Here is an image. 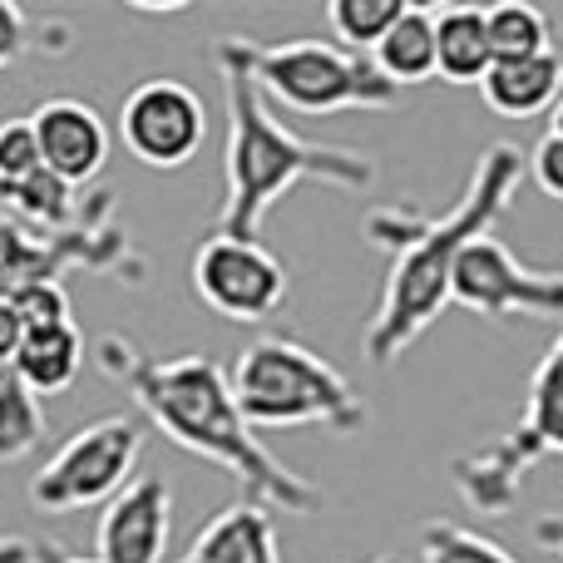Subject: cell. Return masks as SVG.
<instances>
[{
    "instance_id": "obj_1",
    "label": "cell",
    "mask_w": 563,
    "mask_h": 563,
    "mask_svg": "<svg viewBox=\"0 0 563 563\" xmlns=\"http://www.w3.org/2000/svg\"><path fill=\"white\" fill-rule=\"evenodd\" d=\"M529 174V154L519 144H489L479 154L470 188L445 218H426L410 203H380L366 213V243L376 253H390V273L380 287V301L366 321L361 356L371 366L400 361L426 327L450 307V282H455L460 253L475 238H485L509 213L519 184Z\"/></svg>"
},
{
    "instance_id": "obj_2",
    "label": "cell",
    "mask_w": 563,
    "mask_h": 563,
    "mask_svg": "<svg viewBox=\"0 0 563 563\" xmlns=\"http://www.w3.org/2000/svg\"><path fill=\"white\" fill-rule=\"evenodd\" d=\"M95 361L109 380H119L134 396V406L144 410V420L158 435H168L178 450L233 475L243 485V499L277 509V515H317L327 505V495L311 479L291 475L257 440V430L238 410L233 380L213 356L188 351V356L158 361L129 336L109 331V336H99Z\"/></svg>"
},
{
    "instance_id": "obj_3",
    "label": "cell",
    "mask_w": 563,
    "mask_h": 563,
    "mask_svg": "<svg viewBox=\"0 0 563 563\" xmlns=\"http://www.w3.org/2000/svg\"><path fill=\"white\" fill-rule=\"evenodd\" d=\"M213 65L223 69V95H228V148H223L228 194L208 233L257 238L263 218L297 184H327V188H346V194H361V188L376 184V158L371 154L291 134L267 109L263 89L247 79L243 65H233L223 55H213Z\"/></svg>"
},
{
    "instance_id": "obj_4",
    "label": "cell",
    "mask_w": 563,
    "mask_h": 563,
    "mask_svg": "<svg viewBox=\"0 0 563 563\" xmlns=\"http://www.w3.org/2000/svg\"><path fill=\"white\" fill-rule=\"evenodd\" d=\"M228 380H233L238 410L253 430L327 426L331 435H361L371 420L361 390L297 336L247 341Z\"/></svg>"
},
{
    "instance_id": "obj_5",
    "label": "cell",
    "mask_w": 563,
    "mask_h": 563,
    "mask_svg": "<svg viewBox=\"0 0 563 563\" xmlns=\"http://www.w3.org/2000/svg\"><path fill=\"white\" fill-rule=\"evenodd\" d=\"M213 55L247 69L263 99L297 109V114H341V109H390L400 89L371 65V55L331 45V40H282L253 45L247 35H223Z\"/></svg>"
},
{
    "instance_id": "obj_6",
    "label": "cell",
    "mask_w": 563,
    "mask_h": 563,
    "mask_svg": "<svg viewBox=\"0 0 563 563\" xmlns=\"http://www.w3.org/2000/svg\"><path fill=\"white\" fill-rule=\"evenodd\" d=\"M75 267L124 282L148 277V257L119 228L114 188L85 194V218L69 233H35V228H20L15 218L0 213V301H15L20 291L40 287V282H59Z\"/></svg>"
},
{
    "instance_id": "obj_7",
    "label": "cell",
    "mask_w": 563,
    "mask_h": 563,
    "mask_svg": "<svg viewBox=\"0 0 563 563\" xmlns=\"http://www.w3.org/2000/svg\"><path fill=\"white\" fill-rule=\"evenodd\" d=\"M544 455H563V331L549 346V356L534 366L529 376V396H525V416L515 430H505L499 440L470 450V455L450 460V479L465 495V505L475 515L495 519L505 509H515L525 475L539 465Z\"/></svg>"
},
{
    "instance_id": "obj_8",
    "label": "cell",
    "mask_w": 563,
    "mask_h": 563,
    "mask_svg": "<svg viewBox=\"0 0 563 563\" xmlns=\"http://www.w3.org/2000/svg\"><path fill=\"white\" fill-rule=\"evenodd\" d=\"M144 455V426L134 416H104L79 426L30 479V505L45 515H79L109 505L134 479Z\"/></svg>"
},
{
    "instance_id": "obj_9",
    "label": "cell",
    "mask_w": 563,
    "mask_h": 563,
    "mask_svg": "<svg viewBox=\"0 0 563 563\" xmlns=\"http://www.w3.org/2000/svg\"><path fill=\"white\" fill-rule=\"evenodd\" d=\"M450 301L485 321H505V317L563 321V273L525 267L495 233H485L460 253Z\"/></svg>"
},
{
    "instance_id": "obj_10",
    "label": "cell",
    "mask_w": 563,
    "mask_h": 563,
    "mask_svg": "<svg viewBox=\"0 0 563 563\" xmlns=\"http://www.w3.org/2000/svg\"><path fill=\"white\" fill-rule=\"evenodd\" d=\"M194 291L208 311L228 321H267L287 301V267L257 238L208 233L194 253Z\"/></svg>"
},
{
    "instance_id": "obj_11",
    "label": "cell",
    "mask_w": 563,
    "mask_h": 563,
    "mask_svg": "<svg viewBox=\"0 0 563 563\" xmlns=\"http://www.w3.org/2000/svg\"><path fill=\"white\" fill-rule=\"evenodd\" d=\"M119 139L148 168H184L208 139V109L184 79H144L119 104Z\"/></svg>"
},
{
    "instance_id": "obj_12",
    "label": "cell",
    "mask_w": 563,
    "mask_h": 563,
    "mask_svg": "<svg viewBox=\"0 0 563 563\" xmlns=\"http://www.w3.org/2000/svg\"><path fill=\"white\" fill-rule=\"evenodd\" d=\"M174 529V489L164 475H134L104 505L95 529L99 563H168Z\"/></svg>"
},
{
    "instance_id": "obj_13",
    "label": "cell",
    "mask_w": 563,
    "mask_h": 563,
    "mask_svg": "<svg viewBox=\"0 0 563 563\" xmlns=\"http://www.w3.org/2000/svg\"><path fill=\"white\" fill-rule=\"evenodd\" d=\"M30 129H35V144H40V164H45L59 184L79 188L104 174L109 129L95 104H85V99H45V104H35V114H30Z\"/></svg>"
},
{
    "instance_id": "obj_14",
    "label": "cell",
    "mask_w": 563,
    "mask_h": 563,
    "mask_svg": "<svg viewBox=\"0 0 563 563\" xmlns=\"http://www.w3.org/2000/svg\"><path fill=\"white\" fill-rule=\"evenodd\" d=\"M174 563H282L273 509L253 505V499H233L198 529L194 544Z\"/></svg>"
},
{
    "instance_id": "obj_15",
    "label": "cell",
    "mask_w": 563,
    "mask_h": 563,
    "mask_svg": "<svg viewBox=\"0 0 563 563\" xmlns=\"http://www.w3.org/2000/svg\"><path fill=\"white\" fill-rule=\"evenodd\" d=\"M479 95L495 114L505 119H534L559 104L563 95V55H529V59H495L489 75L479 79Z\"/></svg>"
},
{
    "instance_id": "obj_16",
    "label": "cell",
    "mask_w": 563,
    "mask_h": 563,
    "mask_svg": "<svg viewBox=\"0 0 563 563\" xmlns=\"http://www.w3.org/2000/svg\"><path fill=\"white\" fill-rule=\"evenodd\" d=\"M495 65L479 5H440L435 10V75L445 85H479Z\"/></svg>"
},
{
    "instance_id": "obj_17",
    "label": "cell",
    "mask_w": 563,
    "mask_h": 563,
    "mask_svg": "<svg viewBox=\"0 0 563 563\" xmlns=\"http://www.w3.org/2000/svg\"><path fill=\"white\" fill-rule=\"evenodd\" d=\"M15 376L25 380L35 396H55V390H69L85 366V336H79L75 321L65 327H40V331H25L15 351Z\"/></svg>"
},
{
    "instance_id": "obj_18",
    "label": "cell",
    "mask_w": 563,
    "mask_h": 563,
    "mask_svg": "<svg viewBox=\"0 0 563 563\" xmlns=\"http://www.w3.org/2000/svg\"><path fill=\"white\" fill-rule=\"evenodd\" d=\"M0 213L35 233H69L85 218V198L69 184H59L49 168H35L15 184H0Z\"/></svg>"
},
{
    "instance_id": "obj_19",
    "label": "cell",
    "mask_w": 563,
    "mask_h": 563,
    "mask_svg": "<svg viewBox=\"0 0 563 563\" xmlns=\"http://www.w3.org/2000/svg\"><path fill=\"white\" fill-rule=\"evenodd\" d=\"M371 65L396 89L435 79V10H426V5L400 10V20L386 30V40L371 49Z\"/></svg>"
},
{
    "instance_id": "obj_20",
    "label": "cell",
    "mask_w": 563,
    "mask_h": 563,
    "mask_svg": "<svg viewBox=\"0 0 563 563\" xmlns=\"http://www.w3.org/2000/svg\"><path fill=\"white\" fill-rule=\"evenodd\" d=\"M69 49H75V25L65 15H40L0 0V69L30 55H69Z\"/></svg>"
},
{
    "instance_id": "obj_21",
    "label": "cell",
    "mask_w": 563,
    "mask_h": 563,
    "mask_svg": "<svg viewBox=\"0 0 563 563\" xmlns=\"http://www.w3.org/2000/svg\"><path fill=\"white\" fill-rule=\"evenodd\" d=\"M45 435V410L40 396L15 376L10 361H0V465H15Z\"/></svg>"
},
{
    "instance_id": "obj_22",
    "label": "cell",
    "mask_w": 563,
    "mask_h": 563,
    "mask_svg": "<svg viewBox=\"0 0 563 563\" xmlns=\"http://www.w3.org/2000/svg\"><path fill=\"white\" fill-rule=\"evenodd\" d=\"M485 30H489L495 59H529V55H549V49H554V25H549V15L539 5H525V0L489 5Z\"/></svg>"
},
{
    "instance_id": "obj_23",
    "label": "cell",
    "mask_w": 563,
    "mask_h": 563,
    "mask_svg": "<svg viewBox=\"0 0 563 563\" xmlns=\"http://www.w3.org/2000/svg\"><path fill=\"white\" fill-rule=\"evenodd\" d=\"M400 10H406V0H331L327 25L341 49L361 55V49H376L386 40V30L400 20Z\"/></svg>"
},
{
    "instance_id": "obj_24",
    "label": "cell",
    "mask_w": 563,
    "mask_h": 563,
    "mask_svg": "<svg viewBox=\"0 0 563 563\" xmlns=\"http://www.w3.org/2000/svg\"><path fill=\"white\" fill-rule=\"evenodd\" d=\"M420 559L426 563H519L505 544H495L479 529H465L455 519H435L420 534Z\"/></svg>"
},
{
    "instance_id": "obj_25",
    "label": "cell",
    "mask_w": 563,
    "mask_h": 563,
    "mask_svg": "<svg viewBox=\"0 0 563 563\" xmlns=\"http://www.w3.org/2000/svg\"><path fill=\"white\" fill-rule=\"evenodd\" d=\"M40 164V144H35V129L30 119H5L0 124V184H15V178L35 174Z\"/></svg>"
},
{
    "instance_id": "obj_26",
    "label": "cell",
    "mask_w": 563,
    "mask_h": 563,
    "mask_svg": "<svg viewBox=\"0 0 563 563\" xmlns=\"http://www.w3.org/2000/svg\"><path fill=\"white\" fill-rule=\"evenodd\" d=\"M15 311H20V321H25V331L65 327V321H75V311H69V291H65V282H40V287L20 291V297H15Z\"/></svg>"
},
{
    "instance_id": "obj_27",
    "label": "cell",
    "mask_w": 563,
    "mask_h": 563,
    "mask_svg": "<svg viewBox=\"0 0 563 563\" xmlns=\"http://www.w3.org/2000/svg\"><path fill=\"white\" fill-rule=\"evenodd\" d=\"M529 178H534L549 198L563 203V139L559 134H544L534 148H529Z\"/></svg>"
},
{
    "instance_id": "obj_28",
    "label": "cell",
    "mask_w": 563,
    "mask_h": 563,
    "mask_svg": "<svg viewBox=\"0 0 563 563\" xmlns=\"http://www.w3.org/2000/svg\"><path fill=\"white\" fill-rule=\"evenodd\" d=\"M20 341H25V321H20L15 301H0V361H15Z\"/></svg>"
},
{
    "instance_id": "obj_29",
    "label": "cell",
    "mask_w": 563,
    "mask_h": 563,
    "mask_svg": "<svg viewBox=\"0 0 563 563\" xmlns=\"http://www.w3.org/2000/svg\"><path fill=\"white\" fill-rule=\"evenodd\" d=\"M45 549L40 539H25V534H0V563H45Z\"/></svg>"
},
{
    "instance_id": "obj_30",
    "label": "cell",
    "mask_w": 563,
    "mask_h": 563,
    "mask_svg": "<svg viewBox=\"0 0 563 563\" xmlns=\"http://www.w3.org/2000/svg\"><path fill=\"white\" fill-rule=\"evenodd\" d=\"M534 539L544 549H554V559L563 563V515H549V519H539L534 525Z\"/></svg>"
},
{
    "instance_id": "obj_31",
    "label": "cell",
    "mask_w": 563,
    "mask_h": 563,
    "mask_svg": "<svg viewBox=\"0 0 563 563\" xmlns=\"http://www.w3.org/2000/svg\"><path fill=\"white\" fill-rule=\"evenodd\" d=\"M45 563H99V559H85V554H65V549H45Z\"/></svg>"
},
{
    "instance_id": "obj_32",
    "label": "cell",
    "mask_w": 563,
    "mask_h": 563,
    "mask_svg": "<svg viewBox=\"0 0 563 563\" xmlns=\"http://www.w3.org/2000/svg\"><path fill=\"white\" fill-rule=\"evenodd\" d=\"M549 134H559V139H563V95H559V104L549 109Z\"/></svg>"
},
{
    "instance_id": "obj_33",
    "label": "cell",
    "mask_w": 563,
    "mask_h": 563,
    "mask_svg": "<svg viewBox=\"0 0 563 563\" xmlns=\"http://www.w3.org/2000/svg\"><path fill=\"white\" fill-rule=\"evenodd\" d=\"M371 563H406V559H396V554H386V559H371Z\"/></svg>"
}]
</instances>
